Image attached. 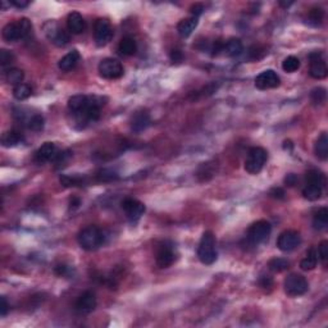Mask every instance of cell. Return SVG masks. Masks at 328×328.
<instances>
[{"label":"cell","mask_w":328,"mask_h":328,"mask_svg":"<svg viewBox=\"0 0 328 328\" xmlns=\"http://www.w3.org/2000/svg\"><path fill=\"white\" fill-rule=\"evenodd\" d=\"M78 245L84 250L92 251L103 246V243L105 241V235L102 229L95 226H88L86 228L81 229L77 236Z\"/></svg>","instance_id":"6da1fadb"},{"label":"cell","mask_w":328,"mask_h":328,"mask_svg":"<svg viewBox=\"0 0 328 328\" xmlns=\"http://www.w3.org/2000/svg\"><path fill=\"white\" fill-rule=\"evenodd\" d=\"M32 25L30 19L27 18H21L17 22H11L4 26L3 29V39L8 43H15L18 40L26 39L31 34Z\"/></svg>","instance_id":"7a4b0ae2"},{"label":"cell","mask_w":328,"mask_h":328,"mask_svg":"<svg viewBox=\"0 0 328 328\" xmlns=\"http://www.w3.org/2000/svg\"><path fill=\"white\" fill-rule=\"evenodd\" d=\"M198 257L205 265L213 264L217 260V250H215V237L210 231L203 233L200 243L198 247Z\"/></svg>","instance_id":"3957f363"},{"label":"cell","mask_w":328,"mask_h":328,"mask_svg":"<svg viewBox=\"0 0 328 328\" xmlns=\"http://www.w3.org/2000/svg\"><path fill=\"white\" fill-rule=\"evenodd\" d=\"M272 232L271 223L267 221H258V222L253 223L246 232V240L247 242L258 246L259 243L264 242L265 240H268L269 235Z\"/></svg>","instance_id":"277c9868"},{"label":"cell","mask_w":328,"mask_h":328,"mask_svg":"<svg viewBox=\"0 0 328 328\" xmlns=\"http://www.w3.org/2000/svg\"><path fill=\"white\" fill-rule=\"evenodd\" d=\"M268 154L263 148H253L249 150L245 160V171L250 174H257L260 172L267 162Z\"/></svg>","instance_id":"5b68a950"},{"label":"cell","mask_w":328,"mask_h":328,"mask_svg":"<svg viewBox=\"0 0 328 328\" xmlns=\"http://www.w3.org/2000/svg\"><path fill=\"white\" fill-rule=\"evenodd\" d=\"M283 287H285V293L289 296L296 297L301 296V295L307 293L308 289H309V285H308V281L304 276L297 275V273H291L285 278Z\"/></svg>","instance_id":"8992f818"},{"label":"cell","mask_w":328,"mask_h":328,"mask_svg":"<svg viewBox=\"0 0 328 328\" xmlns=\"http://www.w3.org/2000/svg\"><path fill=\"white\" fill-rule=\"evenodd\" d=\"M99 74L105 80H117L123 76V66L118 62V60L113 59V58H105L103 59L99 63L98 67Z\"/></svg>","instance_id":"52a82bcc"},{"label":"cell","mask_w":328,"mask_h":328,"mask_svg":"<svg viewBox=\"0 0 328 328\" xmlns=\"http://www.w3.org/2000/svg\"><path fill=\"white\" fill-rule=\"evenodd\" d=\"M301 242V237L300 233L293 231V229H287L282 232L277 239V247L283 253H289V251L295 250Z\"/></svg>","instance_id":"ba28073f"},{"label":"cell","mask_w":328,"mask_h":328,"mask_svg":"<svg viewBox=\"0 0 328 328\" xmlns=\"http://www.w3.org/2000/svg\"><path fill=\"white\" fill-rule=\"evenodd\" d=\"M112 36H113V30L109 21L105 18H99L95 22V27H94V39L96 44L99 46L106 45L112 39Z\"/></svg>","instance_id":"9c48e42d"},{"label":"cell","mask_w":328,"mask_h":328,"mask_svg":"<svg viewBox=\"0 0 328 328\" xmlns=\"http://www.w3.org/2000/svg\"><path fill=\"white\" fill-rule=\"evenodd\" d=\"M45 32L48 39L57 46H64L69 43V35L67 31L60 29L55 22H49L45 27Z\"/></svg>","instance_id":"30bf717a"},{"label":"cell","mask_w":328,"mask_h":328,"mask_svg":"<svg viewBox=\"0 0 328 328\" xmlns=\"http://www.w3.org/2000/svg\"><path fill=\"white\" fill-rule=\"evenodd\" d=\"M122 209L124 210L127 218L131 222H136L141 218V215L145 213V205L141 201L136 200V199L127 198L122 201Z\"/></svg>","instance_id":"8fae6325"},{"label":"cell","mask_w":328,"mask_h":328,"mask_svg":"<svg viewBox=\"0 0 328 328\" xmlns=\"http://www.w3.org/2000/svg\"><path fill=\"white\" fill-rule=\"evenodd\" d=\"M281 84L279 76L272 69H267V71L261 72L260 74H258L255 78V86L259 90H268V88H276L278 87Z\"/></svg>","instance_id":"7c38bea8"},{"label":"cell","mask_w":328,"mask_h":328,"mask_svg":"<svg viewBox=\"0 0 328 328\" xmlns=\"http://www.w3.org/2000/svg\"><path fill=\"white\" fill-rule=\"evenodd\" d=\"M311 58V76L315 80H323V78L327 77L328 74V69H327V64L322 58L321 53H311L309 55Z\"/></svg>","instance_id":"4fadbf2b"},{"label":"cell","mask_w":328,"mask_h":328,"mask_svg":"<svg viewBox=\"0 0 328 328\" xmlns=\"http://www.w3.org/2000/svg\"><path fill=\"white\" fill-rule=\"evenodd\" d=\"M58 154H59V150H58L57 145L54 142H45L35 153V160L37 163L54 162L57 159Z\"/></svg>","instance_id":"5bb4252c"},{"label":"cell","mask_w":328,"mask_h":328,"mask_svg":"<svg viewBox=\"0 0 328 328\" xmlns=\"http://www.w3.org/2000/svg\"><path fill=\"white\" fill-rule=\"evenodd\" d=\"M156 264L160 267V268H168L171 265L174 263L176 260V254H174V250L171 245H167V243H163L160 245L156 251Z\"/></svg>","instance_id":"9a60e30c"},{"label":"cell","mask_w":328,"mask_h":328,"mask_svg":"<svg viewBox=\"0 0 328 328\" xmlns=\"http://www.w3.org/2000/svg\"><path fill=\"white\" fill-rule=\"evenodd\" d=\"M96 308V297L95 293L91 291H86L78 297L76 301V311L81 314L91 313Z\"/></svg>","instance_id":"2e32d148"},{"label":"cell","mask_w":328,"mask_h":328,"mask_svg":"<svg viewBox=\"0 0 328 328\" xmlns=\"http://www.w3.org/2000/svg\"><path fill=\"white\" fill-rule=\"evenodd\" d=\"M94 96H86V95H74L71 99L68 100V109L71 110L74 116L82 113L84 110L91 104Z\"/></svg>","instance_id":"e0dca14e"},{"label":"cell","mask_w":328,"mask_h":328,"mask_svg":"<svg viewBox=\"0 0 328 328\" xmlns=\"http://www.w3.org/2000/svg\"><path fill=\"white\" fill-rule=\"evenodd\" d=\"M149 126H150V116L146 110H138L134 114L132 120H131V130L136 134H140V132L145 131Z\"/></svg>","instance_id":"ac0fdd59"},{"label":"cell","mask_w":328,"mask_h":328,"mask_svg":"<svg viewBox=\"0 0 328 328\" xmlns=\"http://www.w3.org/2000/svg\"><path fill=\"white\" fill-rule=\"evenodd\" d=\"M68 31L74 35H80L86 30V22L78 12H72L67 17Z\"/></svg>","instance_id":"d6986e66"},{"label":"cell","mask_w":328,"mask_h":328,"mask_svg":"<svg viewBox=\"0 0 328 328\" xmlns=\"http://www.w3.org/2000/svg\"><path fill=\"white\" fill-rule=\"evenodd\" d=\"M80 62V53H78L77 50H72L68 54H66L62 59L59 60V63H58V67L64 72H68L73 69L77 63Z\"/></svg>","instance_id":"ffe728a7"},{"label":"cell","mask_w":328,"mask_h":328,"mask_svg":"<svg viewBox=\"0 0 328 328\" xmlns=\"http://www.w3.org/2000/svg\"><path fill=\"white\" fill-rule=\"evenodd\" d=\"M23 140H25L23 135L16 130L7 131V132H4L3 136H1V144H3V146H5V148L17 146V145L22 144Z\"/></svg>","instance_id":"44dd1931"},{"label":"cell","mask_w":328,"mask_h":328,"mask_svg":"<svg viewBox=\"0 0 328 328\" xmlns=\"http://www.w3.org/2000/svg\"><path fill=\"white\" fill-rule=\"evenodd\" d=\"M305 185H307V186H315L321 187V189H325L326 185L325 174H323L321 171L317 170L309 171V172H307V174H305Z\"/></svg>","instance_id":"7402d4cb"},{"label":"cell","mask_w":328,"mask_h":328,"mask_svg":"<svg viewBox=\"0 0 328 328\" xmlns=\"http://www.w3.org/2000/svg\"><path fill=\"white\" fill-rule=\"evenodd\" d=\"M198 18L196 17H190V18H185L182 21L178 23L177 26V31L180 34L182 37H187V36H190L192 34L195 29H196V26H198Z\"/></svg>","instance_id":"603a6c76"},{"label":"cell","mask_w":328,"mask_h":328,"mask_svg":"<svg viewBox=\"0 0 328 328\" xmlns=\"http://www.w3.org/2000/svg\"><path fill=\"white\" fill-rule=\"evenodd\" d=\"M138 50V45H136V41L135 39L130 37V36H126L123 39L121 40L120 44H118V52H120L122 55H126V57H131L134 55Z\"/></svg>","instance_id":"cb8c5ba5"},{"label":"cell","mask_w":328,"mask_h":328,"mask_svg":"<svg viewBox=\"0 0 328 328\" xmlns=\"http://www.w3.org/2000/svg\"><path fill=\"white\" fill-rule=\"evenodd\" d=\"M243 46L242 43H241V40L235 39V37L229 39L228 41H226L224 45H223V52H224V54L228 55V57H236V55H240Z\"/></svg>","instance_id":"d4e9b609"},{"label":"cell","mask_w":328,"mask_h":328,"mask_svg":"<svg viewBox=\"0 0 328 328\" xmlns=\"http://www.w3.org/2000/svg\"><path fill=\"white\" fill-rule=\"evenodd\" d=\"M314 152H315V155L321 160H326L328 158V136L326 132H323L317 140Z\"/></svg>","instance_id":"484cf974"},{"label":"cell","mask_w":328,"mask_h":328,"mask_svg":"<svg viewBox=\"0 0 328 328\" xmlns=\"http://www.w3.org/2000/svg\"><path fill=\"white\" fill-rule=\"evenodd\" d=\"M318 264V255H317V250L311 247L309 249L304 258L303 260L300 261V268L303 269V271H311L317 267Z\"/></svg>","instance_id":"4316f807"},{"label":"cell","mask_w":328,"mask_h":328,"mask_svg":"<svg viewBox=\"0 0 328 328\" xmlns=\"http://www.w3.org/2000/svg\"><path fill=\"white\" fill-rule=\"evenodd\" d=\"M313 227L317 231H323L328 227V209L321 208L313 218Z\"/></svg>","instance_id":"83f0119b"},{"label":"cell","mask_w":328,"mask_h":328,"mask_svg":"<svg viewBox=\"0 0 328 328\" xmlns=\"http://www.w3.org/2000/svg\"><path fill=\"white\" fill-rule=\"evenodd\" d=\"M23 78H25V73L22 69H18V68H9L5 72V80L11 85H19L23 81Z\"/></svg>","instance_id":"f1b7e54d"},{"label":"cell","mask_w":328,"mask_h":328,"mask_svg":"<svg viewBox=\"0 0 328 328\" xmlns=\"http://www.w3.org/2000/svg\"><path fill=\"white\" fill-rule=\"evenodd\" d=\"M13 95L17 100H25L32 95V87L27 84H19L13 88Z\"/></svg>","instance_id":"f546056e"},{"label":"cell","mask_w":328,"mask_h":328,"mask_svg":"<svg viewBox=\"0 0 328 328\" xmlns=\"http://www.w3.org/2000/svg\"><path fill=\"white\" fill-rule=\"evenodd\" d=\"M268 268L271 271L279 273V272H283L290 268V261L283 259V258H275V259L269 260Z\"/></svg>","instance_id":"4dcf8cb0"},{"label":"cell","mask_w":328,"mask_h":328,"mask_svg":"<svg viewBox=\"0 0 328 328\" xmlns=\"http://www.w3.org/2000/svg\"><path fill=\"white\" fill-rule=\"evenodd\" d=\"M322 194H323V189H321V187L307 186V185H305V187L303 189L304 198L308 199V200H311V201L321 199Z\"/></svg>","instance_id":"1f68e13d"},{"label":"cell","mask_w":328,"mask_h":328,"mask_svg":"<svg viewBox=\"0 0 328 328\" xmlns=\"http://www.w3.org/2000/svg\"><path fill=\"white\" fill-rule=\"evenodd\" d=\"M300 68V60L299 58L293 57V55H290V57L286 58L282 62V69L287 73H293L296 72Z\"/></svg>","instance_id":"d6a6232c"},{"label":"cell","mask_w":328,"mask_h":328,"mask_svg":"<svg viewBox=\"0 0 328 328\" xmlns=\"http://www.w3.org/2000/svg\"><path fill=\"white\" fill-rule=\"evenodd\" d=\"M60 184L66 187H74V186H81L85 184V181L82 177L78 176H62L60 177Z\"/></svg>","instance_id":"836d02e7"},{"label":"cell","mask_w":328,"mask_h":328,"mask_svg":"<svg viewBox=\"0 0 328 328\" xmlns=\"http://www.w3.org/2000/svg\"><path fill=\"white\" fill-rule=\"evenodd\" d=\"M15 62V55L9 50L1 49L0 50V66L3 69L11 67V64Z\"/></svg>","instance_id":"e575fe53"},{"label":"cell","mask_w":328,"mask_h":328,"mask_svg":"<svg viewBox=\"0 0 328 328\" xmlns=\"http://www.w3.org/2000/svg\"><path fill=\"white\" fill-rule=\"evenodd\" d=\"M27 126H29L30 130L36 131V132L41 131L44 128V118L40 114H35L27 121Z\"/></svg>","instance_id":"d590c367"},{"label":"cell","mask_w":328,"mask_h":328,"mask_svg":"<svg viewBox=\"0 0 328 328\" xmlns=\"http://www.w3.org/2000/svg\"><path fill=\"white\" fill-rule=\"evenodd\" d=\"M325 17V11L319 7H314L309 11V21L313 23V25H319Z\"/></svg>","instance_id":"8d00e7d4"},{"label":"cell","mask_w":328,"mask_h":328,"mask_svg":"<svg viewBox=\"0 0 328 328\" xmlns=\"http://www.w3.org/2000/svg\"><path fill=\"white\" fill-rule=\"evenodd\" d=\"M326 90L323 87H315L311 92V99L314 104H323L326 102Z\"/></svg>","instance_id":"74e56055"},{"label":"cell","mask_w":328,"mask_h":328,"mask_svg":"<svg viewBox=\"0 0 328 328\" xmlns=\"http://www.w3.org/2000/svg\"><path fill=\"white\" fill-rule=\"evenodd\" d=\"M318 259L322 261V264L327 265L328 260V241H322L321 245L318 246L317 251Z\"/></svg>","instance_id":"f35d334b"},{"label":"cell","mask_w":328,"mask_h":328,"mask_svg":"<svg viewBox=\"0 0 328 328\" xmlns=\"http://www.w3.org/2000/svg\"><path fill=\"white\" fill-rule=\"evenodd\" d=\"M96 176H98V180L103 181V182H106V181H113L118 178V176H117L116 173L110 170H102L99 173H98V174H96Z\"/></svg>","instance_id":"ab89813d"},{"label":"cell","mask_w":328,"mask_h":328,"mask_svg":"<svg viewBox=\"0 0 328 328\" xmlns=\"http://www.w3.org/2000/svg\"><path fill=\"white\" fill-rule=\"evenodd\" d=\"M55 273L58 276H60V277H67L71 273V268L66 264H59L55 267Z\"/></svg>","instance_id":"60d3db41"},{"label":"cell","mask_w":328,"mask_h":328,"mask_svg":"<svg viewBox=\"0 0 328 328\" xmlns=\"http://www.w3.org/2000/svg\"><path fill=\"white\" fill-rule=\"evenodd\" d=\"M184 59V55H182V52L178 49H174L171 52V60L173 63H180Z\"/></svg>","instance_id":"b9f144b4"},{"label":"cell","mask_w":328,"mask_h":328,"mask_svg":"<svg viewBox=\"0 0 328 328\" xmlns=\"http://www.w3.org/2000/svg\"><path fill=\"white\" fill-rule=\"evenodd\" d=\"M269 195L275 199H283L285 198V191H283L281 187H275V189H272Z\"/></svg>","instance_id":"7bdbcfd3"},{"label":"cell","mask_w":328,"mask_h":328,"mask_svg":"<svg viewBox=\"0 0 328 328\" xmlns=\"http://www.w3.org/2000/svg\"><path fill=\"white\" fill-rule=\"evenodd\" d=\"M203 11H204V7H203L201 4H194V5L190 8V12H191V15H192V17H196V18H198L199 16L203 13Z\"/></svg>","instance_id":"ee69618b"},{"label":"cell","mask_w":328,"mask_h":328,"mask_svg":"<svg viewBox=\"0 0 328 328\" xmlns=\"http://www.w3.org/2000/svg\"><path fill=\"white\" fill-rule=\"evenodd\" d=\"M285 184L287 185V186H295V185L297 184V177L295 176V174H287L285 178Z\"/></svg>","instance_id":"f6af8a7d"},{"label":"cell","mask_w":328,"mask_h":328,"mask_svg":"<svg viewBox=\"0 0 328 328\" xmlns=\"http://www.w3.org/2000/svg\"><path fill=\"white\" fill-rule=\"evenodd\" d=\"M11 4L17 8H26L30 4V1H27V0H12Z\"/></svg>","instance_id":"bcb514c9"},{"label":"cell","mask_w":328,"mask_h":328,"mask_svg":"<svg viewBox=\"0 0 328 328\" xmlns=\"http://www.w3.org/2000/svg\"><path fill=\"white\" fill-rule=\"evenodd\" d=\"M8 303H7V299L5 297H1V308H0V314H1V317H4L5 314H7L8 311Z\"/></svg>","instance_id":"7dc6e473"},{"label":"cell","mask_w":328,"mask_h":328,"mask_svg":"<svg viewBox=\"0 0 328 328\" xmlns=\"http://www.w3.org/2000/svg\"><path fill=\"white\" fill-rule=\"evenodd\" d=\"M260 286L261 287H269L272 286V278L269 276H263L260 278Z\"/></svg>","instance_id":"c3c4849f"},{"label":"cell","mask_w":328,"mask_h":328,"mask_svg":"<svg viewBox=\"0 0 328 328\" xmlns=\"http://www.w3.org/2000/svg\"><path fill=\"white\" fill-rule=\"evenodd\" d=\"M81 204V201H80V199H76V198H73L71 200V208H72V205H73V208H77L78 205Z\"/></svg>","instance_id":"681fc988"},{"label":"cell","mask_w":328,"mask_h":328,"mask_svg":"<svg viewBox=\"0 0 328 328\" xmlns=\"http://www.w3.org/2000/svg\"><path fill=\"white\" fill-rule=\"evenodd\" d=\"M291 4H293V1H290V3H283V1H281V3H279V5H281V7L287 8V7H290Z\"/></svg>","instance_id":"f907efd6"}]
</instances>
